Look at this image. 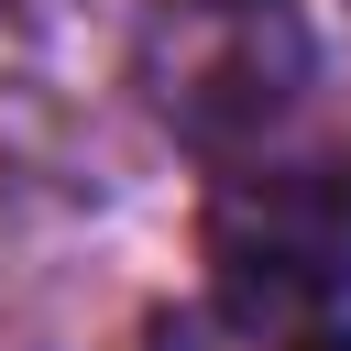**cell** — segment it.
Here are the masks:
<instances>
[{
	"instance_id": "obj_3",
	"label": "cell",
	"mask_w": 351,
	"mask_h": 351,
	"mask_svg": "<svg viewBox=\"0 0 351 351\" xmlns=\"http://www.w3.org/2000/svg\"><path fill=\"white\" fill-rule=\"evenodd\" d=\"M274 351H351V329H296V340H274Z\"/></svg>"
},
{
	"instance_id": "obj_2",
	"label": "cell",
	"mask_w": 351,
	"mask_h": 351,
	"mask_svg": "<svg viewBox=\"0 0 351 351\" xmlns=\"http://www.w3.org/2000/svg\"><path fill=\"white\" fill-rule=\"evenodd\" d=\"M208 285L241 329H318L351 307V165L263 154L208 186Z\"/></svg>"
},
{
	"instance_id": "obj_1",
	"label": "cell",
	"mask_w": 351,
	"mask_h": 351,
	"mask_svg": "<svg viewBox=\"0 0 351 351\" xmlns=\"http://www.w3.org/2000/svg\"><path fill=\"white\" fill-rule=\"evenodd\" d=\"M307 66L296 0H143L132 22V88L186 154H252L307 99Z\"/></svg>"
}]
</instances>
